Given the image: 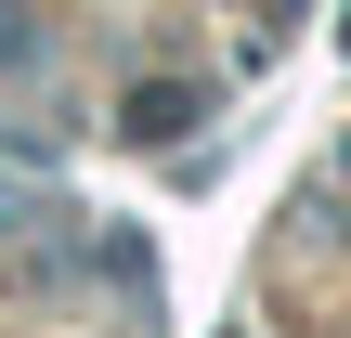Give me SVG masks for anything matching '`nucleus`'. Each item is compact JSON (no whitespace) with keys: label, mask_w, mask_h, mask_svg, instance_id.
<instances>
[{"label":"nucleus","mask_w":351,"mask_h":338,"mask_svg":"<svg viewBox=\"0 0 351 338\" xmlns=\"http://www.w3.org/2000/svg\"><path fill=\"white\" fill-rule=\"evenodd\" d=\"M195 117H208V78H143V91H130V130H143V143L195 130Z\"/></svg>","instance_id":"nucleus-1"},{"label":"nucleus","mask_w":351,"mask_h":338,"mask_svg":"<svg viewBox=\"0 0 351 338\" xmlns=\"http://www.w3.org/2000/svg\"><path fill=\"white\" fill-rule=\"evenodd\" d=\"M0 65H39V26H13V13H0Z\"/></svg>","instance_id":"nucleus-2"}]
</instances>
